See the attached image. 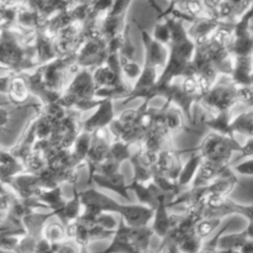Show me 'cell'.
<instances>
[{"label": "cell", "instance_id": "obj_19", "mask_svg": "<svg viewBox=\"0 0 253 253\" xmlns=\"http://www.w3.org/2000/svg\"><path fill=\"white\" fill-rule=\"evenodd\" d=\"M231 119V111H221V113H216V115H214L212 118H205L204 126L205 128H209L212 132L225 136H234L231 128H230Z\"/></svg>", "mask_w": 253, "mask_h": 253}, {"label": "cell", "instance_id": "obj_27", "mask_svg": "<svg viewBox=\"0 0 253 253\" xmlns=\"http://www.w3.org/2000/svg\"><path fill=\"white\" fill-rule=\"evenodd\" d=\"M131 166L133 168V178L132 180L135 182H140V183H150L152 182V178H153V173L151 168L145 167L140 163V161L137 160V157L135 156V153H132L130 160Z\"/></svg>", "mask_w": 253, "mask_h": 253}, {"label": "cell", "instance_id": "obj_15", "mask_svg": "<svg viewBox=\"0 0 253 253\" xmlns=\"http://www.w3.org/2000/svg\"><path fill=\"white\" fill-rule=\"evenodd\" d=\"M30 89L27 85L26 78L24 73H12L10 79L9 88H7L6 95L11 105H21L26 103L30 95Z\"/></svg>", "mask_w": 253, "mask_h": 253}, {"label": "cell", "instance_id": "obj_39", "mask_svg": "<svg viewBox=\"0 0 253 253\" xmlns=\"http://www.w3.org/2000/svg\"><path fill=\"white\" fill-rule=\"evenodd\" d=\"M250 84H251V85H253V71H252L251 76H250Z\"/></svg>", "mask_w": 253, "mask_h": 253}, {"label": "cell", "instance_id": "obj_17", "mask_svg": "<svg viewBox=\"0 0 253 253\" xmlns=\"http://www.w3.org/2000/svg\"><path fill=\"white\" fill-rule=\"evenodd\" d=\"M83 211V205L81 202V195L77 192V184L73 185V197L71 200H66V204L59 211L54 214V217L62 222L66 226L68 222L78 219L79 215Z\"/></svg>", "mask_w": 253, "mask_h": 253}, {"label": "cell", "instance_id": "obj_38", "mask_svg": "<svg viewBox=\"0 0 253 253\" xmlns=\"http://www.w3.org/2000/svg\"><path fill=\"white\" fill-rule=\"evenodd\" d=\"M79 253H90L88 251V249H86V246H81V252Z\"/></svg>", "mask_w": 253, "mask_h": 253}, {"label": "cell", "instance_id": "obj_22", "mask_svg": "<svg viewBox=\"0 0 253 253\" xmlns=\"http://www.w3.org/2000/svg\"><path fill=\"white\" fill-rule=\"evenodd\" d=\"M230 128L234 135L241 133L247 137H253V111H244L231 119Z\"/></svg>", "mask_w": 253, "mask_h": 253}, {"label": "cell", "instance_id": "obj_8", "mask_svg": "<svg viewBox=\"0 0 253 253\" xmlns=\"http://www.w3.org/2000/svg\"><path fill=\"white\" fill-rule=\"evenodd\" d=\"M180 156H182V152L179 151L161 150L157 153L155 165L151 168L152 173L157 175H163L173 182H177L183 166L180 162Z\"/></svg>", "mask_w": 253, "mask_h": 253}, {"label": "cell", "instance_id": "obj_23", "mask_svg": "<svg viewBox=\"0 0 253 253\" xmlns=\"http://www.w3.org/2000/svg\"><path fill=\"white\" fill-rule=\"evenodd\" d=\"M132 145H128V143L123 142L120 140H116V138H113L110 143V148H109L108 157L109 160L114 161V162L119 163V165H123L125 161H128L132 156V151L130 150V147Z\"/></svg>", "mask_w": 253, "mask_h": 253}, {"label": "cell", "instance_id": "obj_37", "mask_svg": "<svg viewBox=\"0 0 253 253\" xmlns=\"http://www.w3.org/2000/svg\"><path fill=\"white\" fill-rule=\"evenodd\" d=\"M93 0H73V5L74 4H89Z\"/></svg>", "mask_w": 253, "mask_h": 253}, {"label": "cell", "instance_id": "obj_6", "mask_svg": "<svg viewBox=\"0 0 253 253\" xmlns=\"http://www.w3.org/2000/svg\"><path fill=\"white\" fill-rule=\"evenodd\" d=\"M106 41L104 37L99 39H85L76 53V63L81 68L98 67L105 63L108 51Z\"/></svg>", "mask_w": 253, "mask_h": 253}, {"label": "cell", "instance_id": "obj_10", "mask_svg": "<svg viewBox=\"0 0 253 253\" xmlns=\"http://www.w3.org/2000/svg\"><path fill=\"white\" fill-rule=\"evenodd\" d=\"M152 208L142 204H123L119 216L130 227H142L150 225L153 216Z\"/></svg>", "mask_w": 253, "mask_h": 253}, {"label": "cell", "instance_id": "obj_25", "mask_svg": "<svg viewBox=\"0 0 253 253\" xmlns=\"http://www.w3.org/2000/svg\"><path fill=\"white\" fill-rule=\"evenodd\" d=\"M249 240L246 231L236 232L231 235H224L219 237L217 240V249L219 250H234V251H240L245 242Z\"/></svg>", "mask_w": 253, "mask_h": 253}, {"label": "cell", "instance_id": "obj_32", "mask_svg": "<svg viewBox=\"0 0 253 253\" xmlns=\"http://www.w3.org/2000/svg\"><path fill=\"white\" fill-rule=\"evenodd\" d=\"M81 252V246L77 245L74 241L66 240L64 242L59 244L58 249L54 253H79Z\"/></svg>", "mask_w": 253, "mask_h": 253}, {"label": "cell", "instance_id": "obj_9", "mask_svg": "<svg viewBox=\"0 0 253 253\" xmlns=\"http://www.w3.org/2000/svg\"><path fill=\"white\" fill-rule=\"evenodd\" d=\"M143 44H145V63L156 68H163L168 58V46L156 41L152 35L141 29Z\"/></svg>", "mask_w": 253, "mask_h": 253}, {"label": "cell", "instance_id": "obj_31", "mask_svg": "<svg viewBox=\"0 0 253 253\" xmlns=\"http://www.w3.org/2000/svg\"><path fill=\"white\" fill-rule=\"evenodd\" d=\"M234 172L237 174L246 175V177H253V157L244 162L237 163L234 167Z\"/></svg>", "mask_w": 253, "mask_h": 253}, {"label": "cell", "instance_id": "obj_3", "mask_svg": "<svg viewBox=\"0 0 253 253\" xmlns=\"http://www.w3.org/2000/svg\"><path fill=\"white\" fill-rule=\"evenodd\" d=\"M241 145L235 140L234 136L220 135L210 132L202 140L200 145L195 148L202 155L203 160L210 161L220 166H230L234 152H240Z\"/></svg>", "mask_w": 253, "mask_h": 253}, {"label": "cell", "instance_id": "obj_28", "mask_svg": "<svg viewBox=\"0 0 253 253\" xmlns=\"http://www.w3.org/2000/svg\"><path fill=\"white\" fill-rule=\"evenodd\" d=\"M203 244H204V241L200 240L194 231H192L185 235L178 242V247H179L182 253H198L200 251V249H202Z\"/></svg>", "mask_w": 253, "mask_h": 253}, {"label": "cell", "instance_id": "obj_5", "mask_svg": "<svg viewBox=\"0 0 253 253\" xmlns=\"http://www.w3.org/2000/svg\"><path fill=\"white\" fill-rule=\"evenodd\" d=\"M111 141H113V136H111L108 127L91 133L90 148H89L88 155H86L85 161H84V165H85L86 169H88L89 187L91 185V178L96 173L98 166L108 157Z\"/></svg>", "mask_w": 253, "mask_h": 253}, {"label": "cell", "instance_id": "obj_29", "mask_svg": "<svg viewBox=\"0 0 253 253\" xmlns=\"http://www.w3.org/2000/svg\"><path fill=\"white\" fill-rule=\"evenodd\" d=\"M141 71H142V67H141L136 61H130L121 66V73H123L124 79H125L127 83H130L131 85H132V84L135 83L136 79L138 78Z\"/></svg>", "mask_w": 253, "mask_h": 253}, {"label": "cell", "instance_id": "obj_14", "mask_svg": "<svg viewBox=\"0 0 253 253\" xmlns=\"http://www.w3.org/2000/svg\"><path fill=\"white\" fill-rule=\"evenodd\" d=\"M127 188L128 190H133L135 192L140 204L150 207L152 209H155L157 207L158 198H160L161 194H163L152 182L140 183L135 182V180H131V183L127 184Z\"/></svg>", "mask_w": 253, "mask_h": 253}, {"label": "cell", "instance_id": "obj_7", "mask_svg": "<svg viewBox=\"0 0 253 253\" xmlns=\"http://www.w3.org/2000/svg\"><path fill=\"white\" fill-rule=\"evenodd\" d=\"M116 113L114 108L113 99H100L94 109V113L82 123V130L89 133H94L99 130H103L110 126V124L115 120Z\"/></svg>", "mask_w": 253, "mask_h": 253}, {"label": "cell", "instance_id": "obj_11", "mask_svg": "<svg viewBox=\"0 0 253 253\" xmlns=\"http://www.w3.org/2000/svg\"><path fill=\"white\" fill-rule=\"evenodd\" d=\"M34 49L37 66H41L57 58L53 37L47 35L42 29H37L34 31Z\"/></svg>", "mask_w": 253, "mask_h": 253}, {"label": "cell", "instance_id": "obj_36", "mask_svg": "<svg viewBox=\"0 0 253 253\" xmlns=\"http://www.w3.org/2000/svg\"><path fill=\"white\" fill-rule=\"evenodd\" d=\"M240 253H253V240L249 239L245 242L244 246L240 249Z\"/></svg>", "mask_w": 253, "mask_h": 253}, {"label": "cell", "instance_id": "obj_35", "mask_svg": "<svg viewBox=\"0 0 253 253\" xmlns=\"http://www.w3.org/2000/svg\"><path fill=\"white\" fill-rule=\"evenodd\" d=\"M11 74L12 73H7L5 76L0 77V93L1 94H6L7 88H9L10 79H11Z\"/></svg>", "mask_w": 253, "mask_h": 253}, {"label": "cell", "instance_id": "obj_13", "mask_svg": "<svg viewBox=\"0 0 253 253\" xmlns=\"http://www.w3.org/2000/svg\"><path fill=\"white\" fill-rule=\"evenodd\" d=\"M91 185H95L96 188H100V189L113 190V192L118 193L120 197H123L127 202L130 200L127 183H126L125 177L121 172L111 175H101L99 173H95L91 178Z\"/></svg>", "mask_w": 253, "mask_h": 253}, {"label": "cell", "instance_id": "obj_18", "mask_svg": "<svg viewBox=\"0 0 253 253\" xmlns=\"http://www.w3.org/2000/svg\"><path fill=\"white\" fill-rule=\"evenodd\" d=\"M202 160V155H200L199 152H195L194 155L182 166L179 177H178L177 179L178 187L182 188V189H188V188L190 187L195 174H197L198 169H199Z\"/></svg>", "mask_w": 253, "mask_h": 253}, {"label": "cell", "instance_id": "obj_33", "mask_svg": "<svg viewBox=\"0 0 253 253\" xmlns=\"http://www.w3.org/2000/svg\"><path fill=\"white\" fill-rule=\"evenodd\" d=\"M247 157H253V137H249L245 145H241V150H240V156L237 161L244 160Z\"/></svg>", "mask_w": 253, "mask_h": 253}, {"label": "cell", "instance_id": "obj_1", "mask_svg": "<svg viewBox=\"0 0 253 253\" xmlns=\"http://www.w3.org/2000/svg\"><path fill=\"white\" fill-rule=\"evenodd\" d=\"M19 27L0 31V68L9 73H26L37 67L34 37Z\"/></svg>", "mask_w": 253, "mask_h": 253}, {"label": "cell", "instance_id": "obj_21", "mask_svg": "<svg viewBox=\"0 0 253 253\" xmlns=\"http://www.w3.org/2000/svg\"><path fill=\"white\" fill-rule=\"evenodd\" d=\"M90 143L91 133L82 130L81 132L78 133V136L76 137V140H74L73 146L71 147L72 156H73L74 161H76L78 166L84 165V161H85L88 151L89 148H90Z\"/></svg>", "mask_w": 253, "mask_h": 253}, {"label": "cell", "instance_id": "obj_26", "mask_svg": "<svg viewBox=\"0 0 253 253\" xmlns=\"http://www.w3.org/2000/svg\"><path fill=\"white\" fill-rule=\"evenodd\" d=\"M222 224V219L219 217H203L202 220L195 224L194 232L200 240L205 241L209 239L217 230V227Z\"/></svg>", "mask_w": 253, "mask_h": 253}, {"label": "cell", "instance_id": "obj_24", "mask_svg": "<svg viewBox=\"0 0 253 253\" xmlns=\"http://www.w3.org/2000/svg\"><path fill=\"white\" fill-rule=\"evenodd\" d=\"M46 239L47 241L52 242V244H62L67 240L66 235V226L62 224L61 221H54L44 224L43 229H42V236Z\"/></svg>", "mask_w": 253, "mask_h": 253}, {"label": "cell", "instance_id": "obj_4", "mask_svg": "<svg viewBox=\"0 0 253 253\" xmlns=\"http://www.w3.org/2000/svg\"><path fill=\"white\" fill-rule=\"evenodd\" d=\"M199 103H202L205 108L212 109L216 113L231 111L239 103L237 85L231 81V78L227 82L216 81L214 85L202 96Z\"/></svg>", "mask_w": 253, "mask_h": 253}, {"label": "cell", "instance_id": "obj_12", "mask_svg": "<svg viewBox=\"0 0 253 253\" xmlns=\"http://www.w3.org/2000/svg\"><path fill=\"white\" fill-rule=\"evenodd\" d=\"M167 203L168 199L166 194H161L158 198L157 207L153 210L152 220H151V229L153 234L160 239H163L170 230V214L168 212Z\"/></svg>", "mask_w": 253, "mask_h": 253}, {"label": "cell", "instance_id": "obj_34", "mask_svg": "<svg viewBox=\"0 0 253 253\" xmlns=\"http://www.w3.org/2000/svg\"><path fill=\"white\" fill-rule=\"evenodd\" d=\"M17 158L10 152V150H5L0 146V165H10V163L17 162Z\"/></svg>", "mask_w": 253, "mask_h": 253}, {"label": "cell", "instance_id": "obj_16", "mask_svg": "<svg viewBox=\"0 0 253 253\" xmlns=\"http://www.w3.org/2000/svg\"><path fill=\"white\" fill-rule=\"evenodd\" d=\"M253 66L251 56H235L230 78L237 86L251 85L250 76H251Z\"/></svg>", "mask_w": 253, "mask_h": 253}, {"label": "cell", "instance_id": "obj_20", "mask_svg": "<svg viewBox=\"0 0 253 253\" xmlns=\"http://www.w3.org/2000/svg\"><path fill=\"white\" fill-rule=\"evenodd\" d=\"M37 198L46 205L47 210L51 211L53 216L66 204V200H64L63 194H62L61 185H57V187L51 188V189H43Z\"/></svg>", "mask_w": 253, "mask_h": 253}, {"label": "cell", "instance_id": "obj_30", "mask_svg": "<svg viewBox=\"0 0 253 253\" xmlns=\"http://www.w3.org/2000/svg\"><path fill=\"white\" fill-rule=\"evenodd\" d=\"M152 37L156 41L168 46V43L170 42V30L165 19H163V21H160L156 24L152 32Z\"/></svg>", "mask_w": 253, "mask_h": 253}, {"label": "cell", "instance_id": "obj_2", "mask_svg": "<svg viewBox=\"0 0 253 253\" xmlns=\"http://www.w3.org/2000/svg\"><path fill=\"white\" fill-rule=\"evenodd\" d=\"M155 236L150 225L130 227L119 216V225L108 249L98 253H150L151 239Z\"/></svg>", "mask_w": 253, "mask_h": 253}]
</instances>
